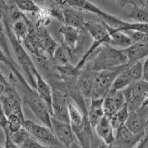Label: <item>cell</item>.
<instances>
[{
  "mask_svg": "<svg viewBox=\"0 0 148 148\" xmlns=\"http://www.w3.org/2000/svg\"><path fill=\"white\" fill-rule=\"evenodd\" d=\"M127 64V56L123 49L104 44L96 49L84 67L92 71H100Z\"/></svg>",
  "mask_w": 148,
  "mask_h": 148,
  "instance_id": "1",
  "label": "cell"
},
{
  "mask_svg": "<svg viewBox=\"0 0 148 148\" xmlns=\"http://www.w3.org/2000/svg\"><path fill=\"white\" fill-rule=\"evenodd\" d=\"M3 24L6 30L12 53L14 54L18 62L17 64L20 66V68L25 74V77L27 83L30 84L31 88L36 90V82L35 76L39 71L36 68L32 57L27 53V51L22 44V42L18 41L15 36L10 25L5 22H3Z\"/></svg>",
  "mask_w": 148,
  "mask_h": 148,
  "instance_id": "2",
  "label": "cell"
},
{
  "mask_svg": "<svg viewBox=\"0 0 148 148\" xmlns=\"http://www.w3.org/2000/svg\"><path fill=\"white\" fill-rule=\"evenodd\" d=\"M56 4L62 8L71 7L82 12H88L96 14L100 18H103V21L106 22L110 25L114 27H121L125 21L116 17L104 11L101 8L96 6L91 0H54Z\"/></svg>",
  "mask_w": 148,
  "mask_h": 148,
  "instance_id": "3",
  "label": "cell"
},
{
  "mask_svg": "<svg viewBox=\"0 0 148 148\" xmlns=\"http://www.w3.org/2000/svg\"><path fill=\"white\" fill-rule=\"evenodd\" d=\"M49 84L52 88V117L70 124L68 113L70 97L65 84L62 80L51 82Z\"/></svg>",
  "mask_w": 148,
  "mask_h": 148,
  "instance_id": "4",
  "label": "cell"
},
{
  "mask_svg": "<svg viewBox=\"0 0 148 148\" xmlns=\"http://www.w3.org/2000/svg\"><path fill=\"white\" fill-rule=\"evenodd\" d=\"M127 64L110 69L96 71L90 99H102L105 97L111 90L115 79L121 71L125 70Z\"/></svg>",
  "mask_w": 148,
  "mask_h": 148,
  "instance_id": "5",
  "label": "cell"
},
{
  "mask_svg": "<svg viewBox=\"0 0 148 148\" xmlns=\"http://www.w3.org/2000/svg\"><path fill=\"white\" fill-rule=\"evenodd\" d=\"M22 100L43 125L52 130L51 115L48 107L35 89L23 90Z\"/></svg>",
  "mask_w": 148,
  "mask_h": 148,
  "instance_id": "6",
  "label": "cell"
},
{
  "mask_svg": "<svg viewBox=\"0 0 148 148\" xmlns=\"http://www.w3.org/2000/svg\"><path fill=\"white\" fill-rule=\"evenodd\" d=\"M9 80L10 82V84L5 90L3 94L0 96V101L5 116L8 117L10 115H16L22 119L26 120L22 110V99L16 88L15 83L17 81L16 78L14 79V74H10Z\"/></svg>",
  "mask_w": 148,
  "mask_h": 148,
  "instance_id": "7",
  "label": "cell"
},
{
  "mask_svg": "<svg viewBox=\"0 0 148 148\" xmlns=\"http://www.w3.org/2000/svg\"><path fill=\"white\" fill-rule=\"evenodd\" d=\"M122 91L130 112L138 110L148 96V82L141 79L130 84Z\"/></svg>",
  "mask_w": 148,
  "mask_h": 148,
  "instance_id": "8",
  "label": "cell"
},
{
  "mask_svg": "<svg viewBox=\"0 0 148 148\" xmlns=\"http://www.w3.org/2000/svg\"><path fill=\"white\" fill-rule=\"evenodd\" d=\"M23 127L30 136L42 145L50 148H65L59 142L51 128L36 124L31 120H25Z\"/></svg>",
  "mask_w": 148,
  "mask_h": 148,
  "instance_id": "9",
  "label": "cell"
},
{
  "mask_svg": "<svg viewBox=\"0 0 148 148\" xmlns=\"http://www.w3.org/2000/svg\"><path fill=\"white\" fill-rule=\"evenodd\" d=\"M51 126L59 142L65 148L72 147L76 137L69 123L59 121L51 116Z\"/></svg>",
  "mask_w": 148,
  "mask_h": 148,
  "instance_id": "10",
  "label": "cell"
},
{
  "mask_svg": "<svg viewBox=\"0 0 148 148\" xmlns=\"http://www.w3.org/2000/svg\"><path fill=\"white\" fill-rule=\"evenodd\" d=\"M146 133L134 134L125 125L115 132V141L113 146L116 148H134Z\"/></svg>",
  "mask_w": 148,
  "mask_h": 148,
  "instance_id": "11",
  "label": "cell"
},
{
  "mask_svg": "<svg viewBox=\"0 0 148 148\" xmlns=\"http://www.w3.org/2000/svg\"><path fill=\"white\" fill-rule=\"evenodd\" d=\"M148 107L141 108L138 110L130 112L125 126L134 134L145 133L147 125Z\"/></svg>",
  "mask_w": 148,
  "mask_h": 148,
  "instance_id": "12",
  "label": "cell"
},
{
  "mask_svg": "<svg viewBox=\"0 0 148 148\" xmlns=\"http://www.w3.org/2000/svg\"><path fill=\"white\" fill-rule=\"evenodd\" d=\"M125 104L126 101L123 91L110 90L108 95L104 98L103 108L104 114L110 119L125 106Z\"/></svg>",
  "mask_w": 148,
  "mask_h": 148,
  "instance_id": "13",
  "label": "cell"
},
{
  "mask_svg": "<svg viewBox=\"0 0 148 148\" xmlns=\"http://www.w3.org/2000/svg\"><path fill=\"white\" fill-rule=\"evenodd\" d=\"M84 29L89 34L92 41L99 42L101 44L110 43V34L103 20L86 21Z\"/></svg>",
  "mask_w": 148,
  "mask_h": 148,
  "instance_id": "14",
  "label": "cell"
},
{
  "mask_svg": "<svg viewBox=\"0 0 148 148\" xmlns=\"http://www.w3.org/2000/svg\"><path fill=\"white\" fill-rule=\"evenodd\" d=\"M75 137L77 138L81 148H91L93 144L92 127L88 117H84L82 123L79 126L71 127Z\"/></svg>",
  "mask_w": 148,
  "mask_h": 148,
  "instance_id": "15",
  "label": "cell"
},
{
  "mask_svg": "<svg viewBox=\"0 0 148 148\" xmlns=\"http://www.w3.org/2000/svg\"><path fill=\"white\" fill-rule=\"evenodd\" d=\"M95 73L96 71H91L87 67H83L79 73L77 79V85L84 98L90 99L93 88Z\"/></svg>",
  "mask_w": 148,
  "mask_h": 148,
  "instance_id": "16",
  "label": "cell"
},
{
  "mask_svg": "<svg viewBox=\"0 0 148 148\" xmlns=\"http://www.w3.org/2000/svg\"><path fill=\"white\" fill-rule=\"evenodd\" d=\"M94 130L98 136L103 141V143L113 145L115 141V130L108 117L104 116L96 125Z\"/></svg>",
  "mask_w": 148,
  "mask_h": 148,
  "instance_id": "17",
  "label": "cell"
},
{
  "mask_svg": "<svg viewBox=\"0 0 148 148\" xmlns=\"http://www.w3.org/2000/svg\"><path fill=\"white\" fill-rule=\"evenodd\" d=\"M128 59V64L139 62L148 57V40L133 43L130 46L123 49Z\"/></svg>",
  "mask_w": 148,
  "mask_h": 148,
  "instance_id": "18",
  "label": "cell"
},
{
  "mask_svg": "<svg viewBox=\"0 0 148 148\" xmlns=\"http://www.w3.org/2000/svg\"><path fill=\"white\" fill-rule=\"evenodd\" d=\"M38 34L40 39L41 46H42V51L49 58L52 59L53 56L55 53L56 50L59 45L58 42L53 38L51 34L45 27V26L39 25H36Z\"/></svg>",
  "mask_w": 148,
  "mask_h": 148,
  "instance_id": "19",
  "label": "cell"
},
{
  "mask_svg": "<svg viewBox=\"0 0 148 148\" xmlns=\"http://www.w3.org/2000/svg\"><path fill=\"white\" fill-rule=\"evenodd\" d=\"M64 25L77 29H83L84 27L86 20L82 12L71 7L62 8Z\"/></svg>",
  "mask_w": 148,
  "mask_h": 148,
  "instance_id": "20",
  "label": "cell"
},
{
  "mask_svg": "<svg viewBox=\"0 0 148 148\" xmlns=\"http://www.w3.org/2000/svg\"><path fill=\"white\" fill-rule=\"evenodd\" d=\"M105 25L110 34V45L113 47L116 46L121 47V49H125L133 44L130 38L125 32L120 30L117 27L110 25L106 22Z\"/></svg>",
  "mask_w": 148,
  "mask_h": 148,
  "instance_id": "21",
  "label": "cell"
},
{
  "mask_svg": "<svg viewBox=\"0 0 148 148\" xmlns=\"http://www.w3.org/2000/svg\"><path fill=\"white\" fill-rule=\"evenodd\" d=\"M35 78L36 82V90L46 103L52 116V88L45 79L42 77L39 72L36 74Z\"/></svg>",
  "mask_w": 148,
  "mask_h": 148,
  "instance_id": "22",
  "label": "cell"
},
{
  "mask_svg": "<svg viewBox=\"0 0 148 148\" xmlns=\"http://www.w3.org/2000/svg\"><path fill=\"white\" fill-rule=\"evenodd\" d=\"M0 62L3 63L5 65L7 66L9 69L10 70L12 73L14 74V76L16 78L17 81L21 84L23 90H29L32 88L30 86V84L27 83L25 76L20 72V71L18 69V64L16 62H13L12 60H10L8 58V56L6 55V53L4 52V51L1 47H0Z\"/></svg>",
  "mask_w": 148,
  "mask_h": 148,
  "instance_id": "23",
  "label": "cell"
},
{
  "mask_svg": "<svg viewBox=\"0 0 148 148\" xmlns=\"http://www.w3.org/2000/svg\"><path fill=\"white\" fill-rule=\"evenodd\" d=\"M103 103H104V98L96 99H92L90 101V104L88 109V119L93 130L98 123L99 122L100 120L105 116Z\"/></svg>",
  "mask_w": 148,
  "mask_h": 148,
  "instance_id": "24",
  "label": "cell"
},
{
  "mask_svg": "<svg viewBox=\"0 0 148 148\" xmlns=\"http://www.w3.org/2000/svg\"><path fill=\"white\" fill-rule=\"evenodd\" d=\"M31 24L32 22L24 14L20 18L17 19L10 25L12 31L18 41L22 42V41L25 38L28 34Z\"/></svg>",
  "mask_w": 148,
  "mask_h": 148,
  "instance_id": "25",
  "label": "cell"
},
{
  "mask_svg": "<svg viewBox=\"0 0 148 148\" xmlns=\"http://www.w3.org/2000/svg\"><path fill=\"white\" fill-rule=\"evenodd\" d=\"M127 14V17L134 22L148 23V8L145 5H138L135 2L131 4Z\"/></svg>",
  "mask_w": 148,
  "mask_h": 148,
  "instance_id": "26",
  "label": "cell"
},
{
  "mask_svg": "<svg viewBox=\"0 0 148 148\" xmlns=\"http://www.w3.org/2000/svg\"><path fill=\"white\" fill-rule=\"evenodd\" d=\"M72 58L71 50L62 43L58 46L51 59L56 65L62 66L71 64Z\"/></svg>",
  "mask_w": 148,
  "mask_h": 148,
  "instance_id": "27",
  "label": "cell"
},
{
  "mask_svg": "<svg viewBox=\"0 0 148 148\" xmlns=\"http://www.w3.org/2000/svg\"><path fill=\"white\" fill-rule=\"evenodd\" d=\"M14 4L23 14L27 13L37 16L41 10V6L35 2V0H14Z\"/></svg>",
  "mask_w": 148,
  "mask_h": 148,
  "instance_id": "28",
  "label": "cell"
},
{
  "mask_svg": "<svg viewBox=\"0 0 148 148\" xmlns=\"http://www.w3.org/2000/svg\"><path fill=\"white\" fill-rule=\"evenodd\" d=\"M130 113V112L129 110V108H128L127 104H125V106L123 107L121 109H120L114 116H112L110 119L115 132L119 127L125 125L127 120L129 117Z\"/></svg>",
  "mask_w": 148,
  "mask_h": 148,
  "instance_id": "29",
  "label": "cell"
},
{
  "mask_svg": "<svg viewBox=\"0 0 148 148\" xmlns=\"http://www.w3.org/2000/svg\"><path fill=\"white\" fill-rule=\"evenodd\" d=\"M125 71L133 82L141 80L143 79V62L139 61L133 64H128Z\"/></svg>",
  "mask_w": 148,
  "mask_h": 148,
  "instance_id": "30",
  "label": "cell"
},
{
  "mask_svg": "<svg viewBox=\"0 0 148 148\" xmlns=\"http://www.w3.org/2000/svg\"><path fill=\"white\" fill-rule=\"evenodd\" d=\"M125 68L124 71H121L119 74V76L115 79V81L113 82V86H112L110 90L122 91L123 90H125V88H127L130 84L133 82L131 80V79L130 78V76L127 75L126 71H125Z\"/></svg>",
  "mask_w": 148,
  "mask_h": 148,
  "instance_id": "31",
  "label": "cell"
},
{
  "mask_svg": "<svg viewBox=\"0 0 148 148\" xmlns=\"http://www.w3.org/2000/svg\"><path fill=\"white\" fill-rule=\"evenodd\" d=\"M68 113H69V121L71 127L79 126L82 123L85 116H83L80 110L73 103L70 102L68 105Z\"/></svg>",
  "mask_w": 148,
  "mask_h": 148,
  "instance_id": "32",
  "label": "cell"
},
{
  "mask_svg": "<svg viewBox=\"0 0 148 148\" xmlns=\"http://www.w3.org/2000/svg\"><path fill=\"white\" fill-rule=\"evenodd\" d=\"M0 47H2L4 52L6 53V55L8 56L10 60H12L13 62H15L14 57H13V55H12L13 53H12L11 48H10V43H9V40L8 38L5 25H4L3 22L1 19H0Z\"/></svg>",
  "mask_w": 148,
  "mask_h": 148,
  "instance_id": "33",
  "label": "cell"
},
{
  "mask_svg": "<svg viewBox=\"0 0 148 148\" xmlns=\"http://www.w3.org/2000/svg\"><path fill=\"white\" fill-rule=\"evenodd\" d=\"M120 30H133L148 34V23H138V22H129L125 21L124 25L119 27Z\"/></svg>",
  "mask_w": 148,
  "mask_h": 148,
  "instance_id": "34",
  "label": "cell"
},
{
  "mask_svg": "<svg viewBox=\"0 0 148 148\" xmlns=\"http://www.w3.org/2000/svg\"><path fill=\"white\" fill-rule=\"evenodd\" d=\"M10 136L14 143L18 145V147H20L25 141V140L30 136V134L23 127L20 130H18V131L14 132V133L10 132Z\"/></svg>",
  "mask_w": 148,
  "mask_h": 148,
  "instance_id": "35",
  "label": "cell"
},
{
  "mask_svg": "<svg viewBox=\"0 0 148 148\" xmlns=\"http://www.w3.org/2000/svg\"><path fill=\"white\" fill-rule=\"evenodd\" d=\"M19 148H50L45 145H42L40 142L36 140L30 136L29 138L25 140V141L19 147Z\"/></svg>",
  "mask_w": 148,
  "mask_h": 148,
  "instance_id": "36",
  "label": "cell"
},
{
  "mask_svg": "<svg viewBox=\"0 0 148 148\" xmlns=\"http://www.w3.org/2000/svg\"><path fill=\"white\" fill-rule=\"evenodd\" d=\"M4 131V134H5V148H19V147L17 145H16L14 142V141L11 139L10 136V131H9L8 126L4 127L2 129Z\"/></svg>",
  "mask_w": 148,
  "mask_h": 148,
  "instance_id": "37",
  "label": "cell"
},
{
  "mask_svg": "<svg viewBox=\"0 0 148 148\" xmlns=\"http://www.w3.org/2000/svg\"><path fill=\"white\" fill-rule=\"evenodd\" d=\"M10 84V82L8 81L7 78L3 75L2 72L0 71V96H2L7 89V88Z\"/></svg>",
  "mask_w": 148,
  "mask_h": 148,
  "instance_id": "38",
  "label": "cell"
},
{
  "mask_svg": "<svg viewBox=\"0 0 148 148\" xmlns=\"http://www.w3.org/2000/svg\"><path fill=\"white\" fill-rule=\"evenodd\" d=\"M10 5H8L5 0H0V19L2 20V18L6 16L9 10Z\"/></svg>",
  "mask_w": 148,
  "mask_h": 148,
  "instance_id": "39",
  "label": "cell"
},
{
  "mask_svg": "<svg viewBox=\"0 0 148 148\" xmlns=\"http://www.w3.org/2000/svg\"><path fill=\"white\" fill-rule=\"evenodd\" d=\"M148 82V57L143 62V79Z\"/></svg>",
  "mask_w": 148,
  "mask_h": 148,
  "instance_id": "40",
  "label": "cell"
},
{
  "mask_svg": "<svg viewBox=\"0 0 148 148\" xmlns=\"http://www.w3.org/2000/svg\"><path fill=\"white\" fill-rule=\"evenodd\" d=\"M148 141V133L147 134H145V136L143 137V138L141 140V141L138 142V145L135 147L134 148H145L146 146V144Z\"/></svg>",
  "mask_w": 148,
  "mask_h": 148,
  "instance_id": "41",
  "label": "cell"
},
{
  "mask_svg": "<svg viewBox=\"0 0 148 148\" xmlns=\"http://www.w3.org/2000/svg\"><path fill=\"white\" fill-rule=\"evenodd\" d=\"M113 1H114L116 3H117L119 6L122 8L127 5H130L133 2V1H131V0H113Z\"/></svg>",
  "mask_w": 148,
  "mask_h": 148,
  "instance_id": "42",
  "label": "cell"
},
{
  "mask_svg": "<svg viewBox=\"0 0 148 148\" xmlns=\"http://www.w3.org/2000/svg\"><path fill=\"white\" fill-rule=\"evenodd\" d=\"M52 0H35V2H36L38 5L39 4H42L43 5H46L49 3L50 2H51Z\"/></svg>",
  "mask_w": 148,
  "mask_h": 148,
  "instance_id": "43",
  "label": "cell"
},
{
  "mask_svg": "<svg viewBox=\"0 0 148 148\" xmlns=\"http://www.w3.org/2000/svg\"><path fill=\"white\" fill-rule=\"evenodd\" d=\"M99 148H113V145H107L105 144H101Z\"/></svg>",
  "mask_w": 148,
  "mask_h": 148,
  "instance_id": "44",
  "label": "cell"
},
{
  "mask_svg": "<svg viewBox=\"0 0 148 148\" xmlns=\"http://www.w3.org/2000/svg\"><path fill=\"white\" fill-rule=\"evenodd\" d=\"M145 107H148V96L147 97L146 100L145 101V102H144L143 105H142V107H141V108H145Z\"/></svg>",
  "mask_w": 148,
  "mask_h": 148,
  "instance_id": "45",
  "label": "cell"
},
{
  "mask_svg": "<svg viewBox=\"0 0 148 148\" xmlns=\"http://www.w3.org/2000/svg\"><path fill=\"white\" fill-rule=\"evenodd\" d=\"M144 5H145L147 8H148V0H141Z\"/></svg>",
  "mask_w": 148,
  "mask_h": 148,
  "instance_id": "46",
  "label": "cell"
},
{
  "mask_svg": "<svg viewBox=\"0 0 148 148\" xmlns=\"http://www.w3.org/2000/svg\"><path fill=\"white\" fill-rule=\"evenodd\" d=\"M147 125H148V119H147Z\"/></svg>",
  "mask_w": 148,
  "mask_h": 148,
  "instance_id": "47",
  "label": "cell"
}]
</instances>
